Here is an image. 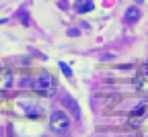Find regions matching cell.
Segmentation results:
<instances>
[{"mask_svg": "<svg viewBox=\"0 0 148 137\" xmlns=\"http://www.w3.org/2000/svg\"><path fill=\"white\" fill-rule=\"evenodd\" d=\"M31 88H33L35 94H39V96H53L56 90H58V84H56L53 76L39 74V76H35L31 80Z\"/></svg>", "mask_w": 148, "mask_h": 137, "instance_id": "cell-1", "label": "cell"}, {"mask_svg": "<svg viewBox=\"0 0 148 137\" xmlns=\"http://www.w3.org/2000/svg\"><path fill=\"white\" fill-rule=\"evenodd\" d=\"M68 127H70V117H68V113H64V111H53L51 115H49V129L53 131V133H58V135H62V133H66L68 131Z\"/></svg>", "mask_w": 148, "mask_h": 137, "instance_id": "cell-2", "label": "cell"}, {"mask_svg": "<svg viewBox=\"0 0 148 137\" xmlns=\"http://www.w3.org/2000/svg\"><path fill=\"white\" fill-rule=\"evenodd\" d=\"M146 113H148V100H144V102H140L132 113H130V123L132 125H138V123H142V119L146 117Z\"/></svg>", "mask_w": 148, "mask_h": 137, "instance_id": "cell-3", "label": "cell"}, {"mask_svg": "<svg viewBox=\"0 0 148 137\" xmlns=\"http://www.w3.org/2000/svg\"><path fill=\"white\" fill-rule=\"evenodd\" d=\"M12 72L6 68H0V90H8L12 86Z\"/></svg>", "mask_w": 148, "mask_h": 137, "instance_id": "cell-4", "label": "cell"}, {"mask_svg": "<svg viewBox=\"0 0 148 137\" xmlns=\"http://www.w3.org/2000/svg\"><path fill=\"white\" fill-rule=\"evenodd\" d=\"M74 8H76V12L84 14V12H90L95 8V4H92V0H76V2H74Z\"/></svg>", "mask_w": 148, "mask_h": 137, "instance_id": "cell-5", "label": "cell"}, {"mask_svg": "<svg viewBox=\"0 0 148 137\" xmlns=\"http://www.w3.org/2000/svg\"><path fill=\"white\" fill-rule=\"evenodd\" d=\"M138 18H140V8L138 6H130L125 10V14H123V21L125 23H136Z\"/></svg>", "mask_w": 148, "mask_h": 137, "instance_id": "cell-6", "label": "cell"}, {"mask_svg": "<svg viewBox=\"0 0 148 137\" xmlns=\"http://www.w3.org/2000/svg\"><path fill=\"white\" fill-rule=\"evenodd\" d=\"M29 106H27V115H31V117H39L41 115V109L39 106H35V102H27Z\"/></svg>", "mask_w": 148, "mask_h": 137, "instance_id": "cell-7", "label": "cell"}, {"mask_svg": "<svg viewBox=\"0 0 148 137\" xmlns=\"http://www.w3.org/2000/svg\"><path fill=\"white\" fill-rule=\"evenodd\" d=\"M60 68H62V72H64V74H66L68 78H72V70H70V68H68L66 64H60Z\"/></svg>", "mask_w": 148, "mask_h": 137, "instance_id": "cell-8", "label": "cell"}, {"mask_svg": "<svg viewBox=\"0 0 148 137\" xmlns=\"http://www.w3.org/2000/svg\"><path fill=\"white\" fill-rule=\"evenodd\" d=\"M142 74H144V76H146V78H148V64H146V66H144V68H142Z\"/></svg>", "mask_w": 148, "mask_h": 137, "instance_id": "cell-9", "label": "cell"}, {"mask_svg": "<svg viewBox=\"0 0 148 137\" xmlns=\"http://www.w3.org/2000/svg\"><path fill=\"white\" fill-rule=\"evenodd\" d=\"M138 2H142V0H138Z\"/></svg>", "mask_w": 148, "mask_h": 137, "instance_id": "cell-10", "label": "cell"}]
</instances>
